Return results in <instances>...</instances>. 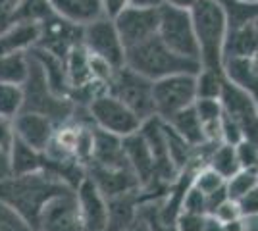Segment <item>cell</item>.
<instances>
[{"instance_id": "cell-1", "label": "cell", "mask_w": 258, "mask_h": 231, "mask_svg": "<svg viewBox=\"0 0 258 231\" xmlns=\"http://www.w3.org/2000/svg\"><path fill=\"white\" fill-rule=\"evenodd\" d=\"M70 187L50 170H39L23 176H8L0 181V200L20 212L33 227H39L44 206Z\"/></svg>"}, {"instance_id": "cell-2", "label": "cell", "mask_w": 258, "mask_h": 231, "mask_svg": "<svg viewBox=\"0 0 258 231\" xmlns=\"http://www.w3.org/2000/svg\"><path fill=\"white\" fill-rule=\"evenodd\" d=\"M189 12L201 50L203 67L224 69V44L229 31L224 6L218 0H197V4Z\"/></svg>"}, {"instance_id": "cell-3", "label": "cell", "mask_w": 258, "mask_h": 231, "mask_svg": "<svg viewBox=\"0 0 258 231\" xmlns=\"http://www.w3.org/2000/svg\"><path fill=\"white\" fill-rule=\"evenodd\" d=\"M125 66L135 69L141 75L149 77L151 81L162 77L173 75V73H199L203 64L197 60H189L175 54L160 41L158 35L125 48Z\"/></svg>"}, {"instance_id": "cell-4", "label": "cell", "mask_w": 258, "mask_h": 231, "mask_svg": "<svg viewBox=\"0 0 258 231\" xmlns=\"http://www.w3.org/2000/svg\"><path fill=\"white\" fill-rule=\"evenodd\" d=\"M23 87V110L41 112L44 116L52 118L56 125L70 121L74 114V102L70 99H62L54 95L48 83L41 64L29 54V75L25 79Z\"/></svg>"}, {"instance_id": "cell-5", "label": "cell", "mask_w": 258, "mask_h": 231, "mask_svg": "<svg viewBox=\"0 0 258 231\" xmlns=\"http://www.w3.org/2000/svg\"><path fill=\"white\" fill-rule=\"evenodd\" d=\"M158 37L175 54L201 62V50L195 35L191 12L162 4L158 8Z\"/></svg>"}, {"instance_id": "cell-6", "label": "cell", "mask_w": 258, "mask_h": 231, "mask_svg": "<svg viewBox=\"0 0 258 231\" xmlns=\"http://www.w3.org/2000/svg\"><path fill=\"white\" fill-rule=\"evenodd\" d=\"M152 83L154 81H151L149 77L141 75L127 66H121L114 69V73L110 77L108 93L121 100L145 121L156 116L154 99H152Z\"/></svg>"}, {"instance_id": "cell-7", "label": "cell", "mask_w": 258, "mask_h": 231, "mask_svg": "<svg viewBox=\"0 0 258 231\" xmlns=\"http://www.w3.org/2000/svg\"><path fill=\"white\" fill-rule=\"evenodd\" d=\"M89 118L97 125L98 129H104L108 133H114L118 137H127L141 129V120L135 112L127 108L119 99H116L110 93H102L97 99H93L87 104Z\"/></svg>"}, {"instance_id": "cell-8", "label": "cell", "mask_w": 258, "mask_h": 231, "mask_svg": "<svg viewBox=\"0 0 258 231\" xmlns=\"http://www.w3.org/2000/svg\"><path fill=\"white\" fill-rule=\"evenodd\" d=\"M152 99L156 116L162 120L172 118L179 110L193 106L197 100V75L195 73H173L152 83Z\"/></svg>"}, {"instance_id": "cell-9", "label": "cell", "mask_w": 258, "mask_h": 231, "mask_svg": "<svg viewBox=\"0 0 258 231\" xmlns=\"http://www.w3.org/2000/svg\"><path fill=\"white\" fill-rule=\"evenodd\" d=\"M81 44L89 50V54L108 62L114 69L125 66V46L119 39L114 20L108 16H102L83 27Z\"/></svg>"}, {"instance_id": "cell-10", "label": "cell", "mask_w": 258, "mask_h": 231, "mask_svg": "<svg viewBox=\"0 0 258 231\" xmlns=\"http://www.w3.org/2000/svg\"><path fill=\"white\" fill-rule=\"evenodd\" d=\"M220 102H222L224 114L241 127L245 139L258 143V106L247 91L237 87L235 83H231L226 77Z\"/></svg>"}, {"instance_id": "cell-11", "label": "cell", "mask_w": 258, "mask_h": 231, "mask_svg": "<svg viewBox=\"0 0 258 231\" xmlns=\"http://www.w3.org/2000/svg\"><path fill=\"white\" fill-rule=\"evenodd\" d=\"M37 231H85L76 189H68L44 206Z\"/></svg>"}, {"instance_id": "cell-12", "label": "cell", "mask_w": 258, "mask_h": 231, "mask_svg": "<svg viewBox=\"0 0 258 231\" xmlns=\"http://www.w3.org/2000/svg\"><path fill=\"white\" fill-rule=\"evenodd\" d=\"M116 23L119 39L125 48H131L135 44L143 43L158 33V8H137L127 6L119 12L116 18H112Z\"/></svg>"}, {"instance_id": "cell-13", "label": "cell", "mask_w": 258, "mask_h": 231, "mask_svg": "<svg viewBox=\"0 0 258 231\" xmlns=\"http://www.w3.org/2000/svg\"><path fill=\"white\" fill-rule=\"evenodd\" d=\"M39 23H41V37H39L37 46L43 50H48L60 58H66V54L76 44L81 43L83 27L58 18L52 10L48 12L43 18V22Z\"/></svg>"}, {"instance_id": "cell-14", "label": "cell", "mask_w": 258, "mask_h": 231, "mask_svg": "<svg viewBox=\"0 0 258 231\" xmlns=\"http://www.w3.org/2000/svg\"><path fill=\"white\" fill-rule=\"evenodd\" d=\"M85 174L108 200L141 191L139 177L135 176L133 168H102L97 164H87Z\"/></svg>"}, {"instance_id": "cell-15", "label": "cell", "mask_w": 258, "mask_h": 231, "mask_svg": "<svg viewBox=\"0 0 258 231\" xmlns=\"http://www.w3.org/2000/svg\"><path fill=\"white\" fill-rule=\"evenodd\" d=\"M76 195L85 231H106L110 221V202L98 191L93 179L85 176V179L76 187Z\"/></svg>"}, {"instance_id": "cell-16", "label": "cell", "mask_w": 258, "mask_h": 231, "mask_svg": "<svg viewBox=\"0 0 258 231\" xmlns=\"http://www.w3.org/2000/svg\"><path fill=\"white\" fill-rule=\"evenodd\" d=\"M14 131L23 143H27L39 152H46L48 144L56 133V121L41 112L22 110L14 118Z\"/></svg>"}, {"instance_id": "cell-17", "label": "cell", "mask_w": 258, "mask_h": 231, "mask_svg": "<svg viewBox=\"0 0 258 231\" xmlns=\"http://www.w3.org/2000/svg\"><path fill=\"white\" fill-rule=\"evenodd\" d=\"M123 148H125L127 160L131 168H133V172H135V176L139 177L141 189L151 187L154 181H158V177H156V160H154L151 146L145 141L141 131L123 137Z\"/></svg>"}, {"instance_id": "cell-18", "label": "cell", "mask_w": 258, "mask_h": 231, "mask_svg": "<svg viewBox=\"0 0 258 231\" xmlns=\"http://www.w3.org/2000/svg\"><path fill=\"white\" fill-rule=\"evenodd\" d=\"M89 164H97L102 168H131L125 148H123V139L114 133L98 129L95 125L93 158Z\"/></svg>"}, {"instance_id": "cell-19", "label": "cell", "mask_w": 258, "mask_h": 231, "mask_svg": "<svg viewBox=\"0 0 258 231\" xmlns=\"http://www.w3.org/2000/svg\"><path fill=\"white\" fill-rule=\"evenodd\" d=\"M48 8L66 22L85 27L104 16L100 0H46Z\"/></svg>"}, {"instance_id": "cell-20", "label": "cell", "mask_w": 258, "mask_h": 231, "mask_svg": "<svg viewBox=\"0 0 258 231\" xmlns=\"http://www.w3.org/2000/svg\"><path fill=\"white\" fill-rule=\"evenodd\" d=\"M39 37H41V23L20 22L0 35V54L29 52L33 46H37Z\"/></svg>"}, {"instance_id": "cell-21", "label": "cell", "mask_w": 258, "mask_h": 231, "mask_svg": "<svg viewBox=\"0 0 258 231\" xmlns=\"http://www.w3.org/2000/svg\"><path fill=\"white\" fill-rule=\"evenodd\" d=\"M66 75H68V85H70V95L77 89L85 87L89 83L97 81L93 75V66H91V54L83 44H76L64 58Z\"/></svg>"}, {"instance_id": "cell-22", "label": "cell", "mask_w": 258, "mask_h": 231, "mask_svg": "<svg viewBox=\"0 0 258 231\" xmlns=\"http://www.w3.org/2000/svg\"><path fill=\"white\" fill-rule=\"evenodd\" d=\"M8 162H10L12 176H23V174H33L46 168V154L35 150L33 146L23 143L20 137H14V143L8 152Z\"/></svg>"}, {"instance_id": "cell-23", "label": "cell", "mask_w": 258, "mask_h": 231, "mask_svg": "<svg viewBox=\"0 0 258 231\" xmlns=\"http://www.w3.org/2000/svg\"><path fill=\"white\" fill-rule=\"evenodd\" d=\"M258 50V31L252 22L229 27L224 44V60L226 58H248Z\"/></svg>"}, {"instance_id": "cell-24", "label": "cell", "mask_w": 258, "mask_h": 231, "mask_svg": "<svg viewBox=\"0 0 258 231\" xmlns=\"http://www.w3.org/2000/svg\"><path fill=\"white\" fill-rule=\"evenodd\" d=\"M166 121H168L191 146H201V144L208 143V141H206L205 129H203V123H201L199 114L195 110V104L193 106L183 108V110H179L177 114H173L172 118H168Z\"/></svg>"}, {"instance_id": "cell-25", "label": "cell", "mask_w": 258, "mask_h": 231, "mask_svg": "<svg viewBox=\"0 0 258 231\" xmlns=\"http://www.w3.org/2000/svg\"><path fill=\"white\" fill-rule=\"evenodd\" d=\"M195 110L199 114V120L203 123L206 141L208 143H222V135H220V127H222V102L220 99H197L195 100Z\"/></svg>"}, {"instance_id": "cell-26", "label": "cell", "mask_w": 258, "mask_h": 231, "mask_svg": "<svg viewBox=\"0 0 258 231\" xmlns=\"http://www.w3.org/2000/svg\"><path fill=\"white\" fill-rule=\"evenodd\" d=\"M29 75V52L0 54V83L23 85Z\"/></svg>"}, {"instance_id": "cell-27", "label": "cell", "mask_w": 258, "mask_h": 231, "mask_svg": "<svg viewBox=\"0 0 258 231\" xmlns=\"http://www.w3.org/2000/svg\"><path fill=\"white\" fill-rule=\"evenodd\" d=\"M208 166H210L212 170H216V172L227 181L233 174H237V172L241 170L239 160H237L235 146H233V144H227V143L214 144L212 152H210V156H208Z\"/></svg>"}, {"instance_id": "cell-28", "label": "cell", "mask_w": 258, "mask_h": 231, "mask_svg": "<svg viewBox=\"0 0 258 231\" xmlns=\"http://www.w3.org/2000/svg\"><path fill=\"white\" fill-rule=\"evenodd\" d=\"M164 137H166V146H168V154L172 158L173 166L181 172L183 168L189 164L195 146H191V144L187 143L166 120H164Z\"/></svg>"}, {"instance_id": "cell-29", "label": "cell", "mask_w": 258, "mask_h": 231, "mask_svg": "<svg viewBox=\"0 0 258 231\" xmlns=\"http://www.w3.org/2000/svg\"><path fill=\"white\" fill-rule=\"evenodd\" d=\"M224 81H226L224 69L203 67L197 73V99H220Z\"/></svg>"}, {"instance_id": "cell-30", "label": "cell", "mask_w": 258, "mask_h": 231, "mask_svg": "<svg viewBox=\"0 0 258 231\" xmlns=\"http://www.w3.org/2000/svg\"><path fill=\"white\" fill-rule=\"evenodd\" d=\"M23 110V87L0 83V116L14 120Z\"/></svg>"}, {"instance_id": "cell-31", "label": "cell", "mask_w": 258, "mask_h": 231, "mask_svg": "<svg viewBox=\"0 0 258 231\" xmlns=\"http://www.w3.org/2000/svg\"><path fill=\"white\" fill-rule=\"evenodd\" d=\"M254 185H258V170H245V168H241L237 174H233L226 181L227 197L231 198V200H239L241 197H245Z\"/></svg>"}, {"instance_id": "cell-32", "label": "cell", "mask_w": 258, "mask_h": 231, "mask_svg": "<svg viewBox=\"0 0 258 231\" xmlns=\"http://www.w3.org/2000/svg\"><path fill=\"white\" fill-rule=\"evenodd\" d=\"M191 185L199 189L201 193L210 195V193H214V191L224 187V185H226V179L220 176L216 170H212L210 166H203L201 170H197Z\"/></svg>"}, {"instance_id": "cell-33", "label": "cell", "mask_w": 258, "mask_h": 231, "mask_svg": "<svg viewBox=\"0 0 258 231\" xmlns=\"http://www.w3.org/2000/svg\"><path fill=\"white\" fill-rule=\"evenodd\" d=\"M0 231H37L20 212L0 200Z\"/></svg>"}, {"instance_id": "cell-34", "label": "cell", "mask_w": 258, "mask_h": 231, "mask_svg": "<svg viewBox=\"0 0 258 231\" xmlns=\"http://www.w3.org/2000/svg\"><path fill=\"white\" fill-rule=\"evenodd\" d=\"M235 152L239 166L245 170H258V143L250 139H243L235 144Z\"/></svg>"}, {"instance_id": "cell-35", "label": "cell", "mask_w": 258, "mask_h": 231, "mask_svg": "<svg viewBox=\"0 0 258 231\" xmlns=\"http://www.w3.org/2000/svg\"><path fill=\"white\" fill-rule=\"evenodd\" d=\"M181 210L185 212H193V214H206V195L201 193L197 187L189 185V189L185 191V195L181 198Z\"/></svg>"}, {"instance_id": "cell-36", "label": "cell", "mask_w": 258, "mask_h": 231, "mask_svg": "<svg viewBox=\"0 0 258 231\" xmlns=\"http://www.w3.org/2000/svg\"><path fill=\"white\" fill-rule=\"evenodd\" d=\"M205 221V214H193V212L179 210V214L173 220V227H175V231H203Z\"/></svg>"}, {"instance_id": "cell-37", "label": "cell", "mask_w": 258, "mask_h": 231, "mask_svg": "<svg viewBox=\"0 0 258 231\" xmlns=\"http://www.w3.org/2000/svg\"><path fill=\"white\" fill-rule=\"evenodd\" d=\"M239 210H241V216L248 218V220H256L258 218V185L248 191L245 197H241L237 200Z\"/></svg>"}, {"instance_id": "cell-38", "label": "cell", "mask_w": 258, "mask_h": 231, "mask_svg": "<svg viewBox=\"0 0 258 231\" xmlns=\"http://www.w3.org/2000/svg\"><path fill=\"white\" fill-rule=\"evenodd\" d=\"M210 216H214L216 220H220L222 223H226L229 220H235L241 216V210H239V204H237V200H231V198H226L218 208L210 214Z\"/></svg>"}, {"instance_id": "cell-39", "label": "cell", "mask_w": 258, "mask_h": 231, "mask_svg": "<svg viewBox=\"0 0 258 231\" xmlns=\"http://www.w3.org/2000/svg\"><path fill=\"white\" fill-rule=\"evenodd\" d=\"M14 137H16L14 121L0 116V150H2V152H6V154L10 152L12 143H14Z\"/></svg>"}, {"instance_id": "cell-40", "label": "cell", "mask_w": 258, "mask_h": 231, "mask_svg": "<svg viewBox=\"0 0 258 231\" xmlns=\"http://www.w3.org/2000/svg\"><path fill=\"white\" fill-rule=\"evenodd\" d=\"M102 8H104V16L108 18H116L119 12L129 6V0H100Z\"/></svg>"}, {"instance_id": "cell-41", "label": "cell", "mask_w": 258, "mask_h": 231, "mask_svg": "<svg viewBox=\"0 0 258 231\" xmlns=\"http://www.w3.org/2000/svg\"><path fill=\"white\" fill-rule=\"evenodd\" d=\"M222 225H224V231H250L252 220L239 216L235 220H229V221H226V223H222Z\"/></svg>"}, {"instance_id": "cell-42", "label": "cell", "mask_w": 258, "mask_h": 231, "mask_svg": "<svg viewBox=\"0 0 258 231\" xmlns=\"http://www.w3.org/2000/svg\"><path fill=\"white\" fill-rule=\"evenodd\" d=\"M125 231H154V227H152V223L149 220H145V218H135Z\"/></svg>"}, {"instance_id": "cell-43", "label": "cell", "mask_w": 258, "mask_h": 231, "mask_svg": "<svg viewBox=\"0 0 258 231\" xmlns=\"http://www.w3.org/2000/svg\"><path fill=\"white\" fill-rule=\"evenodd\" d=\"M164 0H129V6H137V8H160Z\"/></svg>"}, {"instance_id": "cell-44", "label": "cell", "mask_w": 258, "mask_h": 231, "mask_svg": "<svg viewBox=\"0 0 258 231\" xmlns=\"http://www.w3.org/2000/svg\"><path fill=\"white\" fill-rule=\"evenodd\" d=\"M164 4L168 6H173V8H183V10H191L197 0H164Z\"/></svg>"}, {"instance_id": "cell-45", "label": "cell", "mask_w": 258, "mask_h": 231, "mask_svg": "<svg viewBox=\"0 0 258 231\" xmlns=\"http://www.w3.org/2000/svg\"><path fill=\"white\" fill-rule=\"evenodd\" d=\"M8 176H10V162H8V154L0 150V181Z\"/></svg>"}, {"instance_id": "cell-46", "label": "cell", "mask_w": 258, "mask_h": 231, "mask_svg": "<svg viewBox=\"0 0 258 231\" xmlns=\"http://www.w3.org/2000/svg\"><path fill=\"white\" fill-rule=\"evenodd\" d=\"M203 231H224V225H222V221L220 220H216L214 216H206Z\"/></svg>"}, {"instance_id": "cell-47", "label": "cell", "mask_w": 258, "mask_h": 231, "mask_svg": "<svg viewBox=\"0 0 258 231\" xmlns=\"http://www.w3.org/2000/svg\"><path fill=\"white\" fill-rule=\"evenodd\" d=\"M250 231H258V225L254 223V221H252V227H250Z\"/></svg>"}, {"instance_id": "cell-48", "label": "cell", "mask_w": 258, "mask_h": 231, "mask_svg": "<svg viewBox=\"0 0 258 231\" xmlns=\"http://www.w3.org/2000/svg\"><path fill=\"white\" fill-rule=\"evenodd\" d=\"M245 2H254V4H258V0H245Z\"/></svg>"}, {"instance_id": "cell-49", "label": "cell", "mask_w": 258, "mask_h": 231, "mask_svg": "<svg viewBox=\"0 0 258 231\" xmlns=\"http://www.w3.org/2000/svg\"><path fill=\"white\" fill-rule=\"evenodd\" d=\"M252 221H254V223H256V225H258V218H256V220H252Z\"/></svg>"}]
</instances>
